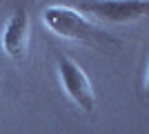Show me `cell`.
Wrapping results in <instances>:
<instances>
[{
	"label": "cell",
	"instance_id": "obj_1",
	"mask_svg": "<svg viewBox=\"0 0 149 134\" xmlns=\"http://www.w3.org/2000/svg\"><path fill=\"white\" fill-rule=\"evenodd\" d=\"M42 22L54 36L71 43L89 45L96 49L111 51L118 47V40L109 36L105 29H100L96 22L85 16V13L76 11L69 5H47L42 9Z\"/></svg>",
	"mask_w": 149,
	"mask_h": 134
},
{
	"label": "cell",
	"instance_id": "obj_2",
	"mask_svg": "<svg viewBox=\"0 0 149 134\" xmlns=\"http://www.w3.org/2000/svg\"><path fill=\"white\" fill-rule=\"evenodd\" d=\"M56 69H58V81H60L65 94L78 109L91 114L96 109V92L89 81L87 72L80 67L78 60L69 54H58L56 56Z\"/></svg>",
	"mask_w": 149,
	"mask_h": 134
},
{
	"label": "cell",
	"instance_id": "obj_3",
	"mask_svg": "<svg viewBox=\"0 0 149 134\" xmlns=\"http://www.w3.org/2000/svg\"><path fill=\"white\" fill-rule=\"evenodd\" d=\"M29 45H31V18L27 9L18 7L16 11L7 18L2 34H0V47L9 58L13 60H27L29 56Z\"/></svg>",
	"mask_w": 149,
	"mask_h": 134
},
{
	"label": "cell",
	"instance_id": "obj_4",
	"mask_svg": "<svg viewBox=\"0 0 149 134\" xmlns=\"http://www.w3.org/2000/svg\"><path fill=\"white\" fill-rule=\"evenodd\" d=\"M78 9L89 11L93 18H100L105 22H134V20L143 18L147 13L149 5L145 0H136V2H123V0H100V2H80Z\"/></svg>",
	"mask_w": 149,
	"mask_h": 134
}]
</instances>
